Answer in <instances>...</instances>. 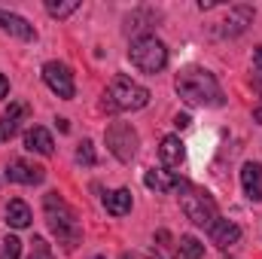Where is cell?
Listing matches in <instances>:
<instances>
[{"label":"cell","instance_id":"obj_1","mask_svg":"<svg viewBox=\"0 0 262 259\" xmlns=\"http://www.w3.org/2000/svg\"><path fill=\"white\" fill-rule=\"evenodd\" d=\"M177 95L189 104V107H223V89L216 82V76L204 67H186L177 73Z\"/></svg>","mask_w":262,"mask_h":259},{"label":"cell","instance_id":"obj_2","mask_svg":"<svg viewBox=\"0 0 262 259\" xmlns=\"http://www.w3.org/2000/svg\"><path fill=\"white\" fill-rule=\"evenodd\" d=\"M43 207H46V223H49L52 235L58 238V244H61L64 250H73V247L82 241V229H79V223H76L73 207H70L58 192H46Z\"/></svg>","mask_w":262,"mask_h":259},{"label":"cell","instance_id":"obj_3","mask_svg":"<svg viewBox=\"0 0 262 259\" xmlns=\"http://www.w3.org/2000/svg\"><path fill=\"white\" fill-rule=\"evenodd\" d=\"M174 192L180 195V207H183L186 220H192L195 226H204V229H210V226L220 220V207H216L213 195L207 192V189H201V186H192L189 180H180Z\"/></svg>","mask_w":262,"mask_h":259},{"label":"cell","instance_id":"obj_4","mask_svg":"<svg viewBox=\"0 0 262 259\" xmlns=\"http://www.w3.org/2000/svg\"><path fill=\"white\" fill-rule=\"evenodd\" d=\"M146 104H149V89H143L128 76H116L104 95L107 110H143Z\"/></svg>","mask_w":262,"mask_h":259},{"label":"cell","instance_id":"obj_5","mask_svg":"<svg viewBox=\"0 0 262 259\" xmlns=\"http://www.w3.org/2000/svg\"><path fill=\"white\" fill-rule=\"evenodd\" d=\"M128 58H131V64L137 67V70H143V73H159V70H165V64H168V46L159 37L143 34V37H137L131 43Z\"/></svg>","mask_w":262,"mask_h":259},{"label":"cell","instance_id":"obj_6","mask_svg":"<svg viewBox=\"0 0 262 259\" xmlns=\"http://www.w3.org/2000/svg\"><path fill=\"white\" fill-rule=\"evenodd\" d=\"M104 137H107V149H110L122 165H128L131 159L137 156V131L131 128L128 122H113Z\"/></svg>","mask_w":262,"mask_h":259},{"label":"cell","instance_id":"obj_7","mask_svg":"<svg viewBox=\"0 0 262 259\" xmlns=\"http://www.w3.org/2000/svg\"><path fill=\"white\" fill-rule=\"evenodd\" d=\"M43 79H46V85H49L58 98H64V101H70V98L76 95L73 73H70V67L61 64V61H46V64H43Z\"/></svg>","mask_w":262,"mask_h":259},{"label":"cell","instance_id":"obj_8","mask_svg":"<svg viewBox=\"0 0 262 259\" xmlns=\"http://www.w3.org/2000/svg\"><path fill=\"white\" fill-rule=\"evenodd\" d=\"M6 180H9V183H21V186H40V183L46 180V168L31 165V162H25V159H15V162H9V168H6Z\"/></svg>","mask_w":262,"mask_h":259},{"label":"cell","instance_id":"obj_9","mask_svg":"<svg viewBox=\"0 0 262 259\" xmlns=\"http://www.w3.org/2000/svg\"><path fill=\"white\" fill-rule=\"evenodd\" d=\"M28 113H31V107H28V104H21V101L9 104V107L3 110V116H0V140L15 137L18 128H21V119H25Z\"/></svg>","mask_w":262,"mask_h":259},{"label":"cell","instance_id":"obj_10","mask_svg":"<svg viewBox=\"0 0 262 259\" xmlns=\"http://www.w3.org/2000/svg\"><path fill=\"white\" fill-rule=\"evenodd\" d=\"M159 159L165 168H180L183 159H186V146L177 134H165L162 137V146H159Z\"/></svg>","mask_w":262,"mask_h":259},{"label":"cell","instance_id":"obj_11","mask_svg":"<svg viewBox=\"0 0 262 259\" xmlns=\"http://www.w3.org/2000/svg\"><path fill=\"white\" fill-rule=\"evenodd\" d=\"M0 28L6 31V34H12V37H18V40H37V31H34V25L28 21V18H21V15H15V12H3L0 9Z\"/></svg>","mask_w":262,"mask_h":259},{"label":"cell","instance_id":"obj_12","mask_svg":"<svg viewBox=\"0 0 262 259\" xmlns=\"http://www.w3.org/2000/svg\"><path fill=\"white\" fill-rule=\"evenodd\" d=\"M210 241L226 250V247H232V244L241 241V226L232 223V220H216V223L210 226Z\"/></svg>","mask_w":262,"mask_h":259},{"label":"cell","instance_id":"obj_13","mask_svg":"<svg viewBox=\"0 0 262 259\" xmlns=\"http://www.w3.org/2000/svg\"><path fill=\"white\" fill-rule=\"evenodd\" d=\"M241 186H244V195L250 201H262V165L259 162H247L241 168Z\"/></svg>","mask_w":262,"mask_h":259},{"label":"cell","instance_id":"obj_14","mask_svg":"<svg viewBox=\"0 0 262 259\" xmlns=\"http://www.w3.org/2000/svg\"><path fill=\"white\" fill-rule=\"evenodd\" d=\"M223 25H226V28H223V34L238 37V34H244V28H247V25H253V9H250V6H232Z\"/></svg>","mask_w":262,"mask_h":259},{"label":"cell","instance_id":"obj_15","mask_svg":"<svg viewBox=\"0 0 262 259\" xmlns=\"http://www.w3.org/2000/svg\"><path fill=\"white\" fill-rule=\"evenodd\" d=\"M25 146H28L31 153H40V156H52V153H55V140H52V134L43 128V125L28 128V134H25Z\"/></svg>","mask_w":262,"mask_h":259},{"label":"cell","instance_id":"obj_16","mask_svg":"<svg viewBox=\"0 0 262 259\" xmlns=\"http://www.w3.org/2000/svg\"><path fill=\"white\" fill-rule=\"evenodd\" d=\"M180 180H183V177H177L174 171H156V168H149V171L143 174V183H146L152 192H174Z\"/></svg>","mask_w":262,"mask_h":259},{"label":"cell","instance_id":"obj_17","mask_svg":"<svg viewBox=\"0 0 262 259\" xmlns=\"http://www.w3.org/2000/svg\"><path fill=\"white\" fill-rule=\"evenodd\" d=\"M31 207L21 201V198H12L9 204H6V226H12V229H28L31 226Z\"/></svg>","mask_w":262,"mask_h":259},{"label":"cell","instance_id":"obj_18","mask_svg":"<svg viewBox=\"0 0 262 259\" xmlns=\"http://www.w3.org/2000/svg\"><path fill=\"white\" fill-rule=\"evenodd\" d=\"M104 207H107V213H113V217H125V213L131 210V192L128 189L107 192L104 195Z\"/></svg>","mask_w":262,"mask_h":259},{"label":"cell","instance_id":"obj_19","mask_svg":"<svg viewBox=\"0 0 262 259\" xmlns=\"http://www.w3.org/2000/svg\"><path fill=\"white\" fill-rule=\"evenodd\" d=\"M204 256V244L195 235H183L180 238V259H201Z\"/></svg>","mask_w":262,"mask_h":259},{"label":"cell","instance_id":"obj_20","mask_svg":"<svg viewBox=\"0 0 262 259\" xmlns=\"http://www.w3.org/2000/svg\"><path fill=\"white\" fill-rule=\"evenodd\" d=\"M76 9H79V0H67V3H55V0H49V3H46V12L55 15V18H67V15L76 12Z\"/></svg>","mask_w":262,"mask_h":259},{"label":"cell","instance_id":"obj_21","mask_svg":"<svg viewBox=\"0 0 262 259\" xmlns=\"http://www.w3.org/2000/svg\"><path fill=\"white\" fill-rule=\"evenodd\" d=\"M18 256H21V241H18L15 235L3 238V244H0V259H18Z\"/></svg>","mask_w":262,"mask_h":259},{"label":"cell","instance_id":"obj_22","mask_svg":"<svg viewBox=\"0 0 262 259\" xmlns=\"http://www.w3.org/2000/svg\"><path fill=\"white\" fill-rule=\"evenodd\" d=\"M76 162H82V165H95V162H98L95 143H92V140H82V143L76 146Z\"/></svg>","mask_w":262,"mask_h":259},{"label":"cell","instance_id":"obj_23","mask_svg":"<svg viewBox=\"0 0 262 259\" xmlns=\"http://www.w3.org/2000/svg\"><path fill=\"white\" fill-rule=\"evenodd\" d=\"M31 244H34V247H31V256L28 259H55L52 250H49V244H46V238H37V235H34Z\"/></svg>","mask_w":262,"mask_h":259},{"label":"cell","instance_id":"obj_24","mask_svg":"<svg viewBox=\"0 0 262 259\" xmlns=\"http://www.w3.org/2000/svg\"><path fill=\"white\" fill-rule=\"evenodd\" d=\"M253 64L259 67V73H262V46H256V49H253Z\"/></svg>","mask_w":262,"mask_h":259},{"label":"cell","instance_id":"obj_25","mask_svg":"<svg viewBox=\"0 0 262 259\" xmlns=\"http://www.w3.org/2000/svg\"><path fill=\"white\" fill-rule=\"evenodd\" d=\"M189 122H192V119H189V116H186V113H183V116H177V119H174V125H177V128H186V125H189Z\"/></svg>","mask_w":262,"mask_h":259},{"label":"cell","instance_id":"obj_26","mask_svg":"<svg viewBox=\"0 0 262 259\" xmlns=\"http://www.w3.org/2000/svg\"><path fill=\"white\" fill-rule=\"evenodd\" d=\"M6 92H9V82H6V76H3V73H0V101H3V98H6Z\"/></svg>","mask_w":262,"mask_h":259},{"label":"cell","instance_id":"obj_27","mask_svg":"<svg viewBox=\"0 0 262 259\" xmlns=\"http://www.w3.org/2000/svg\"><path fill=\"white\" fill-rule=\"evenodd\" d=\"M253 119H256V122H262V104L256 107V110H253Z\"/></svg>","mask_w":262,"mask_h":259},{"label":"cell","instance_id":"obj_28","mask_svg":"<svg viewBox=\"0 0 262 259\" xmlns=\"http://www.w3.org/2000/svg\"><path fill=\"white\" fill-rule=\"evenodd\" d=\"M149 259H162V256H156V253H149Z\"/></svg>","mask_w":262,"mask_h":259},{"label":"cell","instance_id":"obj_29","mask_svg":"<svg viewBox=\"0 0 262 259\" xmlns=\"http://www.w3.org/2000/svg\"><path fill=\"white\" fill-rule=\"evenodd\" d=\"M95 259H107V256H95Z\"/></svg>","mask_w":262,"mask_h":259}]
</instances>
